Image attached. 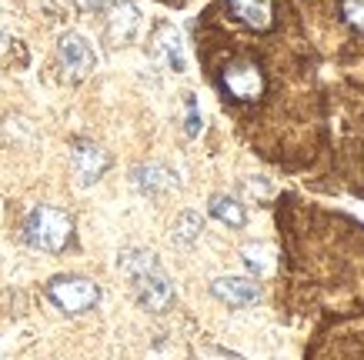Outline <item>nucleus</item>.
Instances as JSON below:
<instances>
[{
	"mask_svg": "<svg viewBox=\"0 0 364 360\" xmlns=\"http://www.w3.org/2000/svg\"><path fill=\"white\" fill-rule=\"evenodd\" d=\"M117 271L131 280L134 297L144 310L151 314H164L167 307L174 304V284L167 271L161 267L154 251H144V247H127L117 257Z\"/></svg>",
	"mask_w": 364,
	"mask_h": 360,
	"instance_id": "f257e3e1",
	"label": "nucleus"
},
{
	"mask_svg": "<svg viewBox=\"0 0 364 360\" xmlns=\"http://www.w3.org/2000/svg\"><path fill=\"white\" fill-rule=\"evenodd\" d=\"M70 217H67L60 207H50V204H41L27 214V224H23V240L31 244L33 251H47V253H60L70 244Z\"/></svg>",
	"mask_w": 364,
	"mask_h": 360,
	"instance_id": "f03ea898",
	"label": "nucleus"
},
{
	"mask_svg": "<svg viewBox=\"0 0 364 360\" xmlns=\"http://www.w3.org/2000/svg\"><path fill=\"white\" fill-rule=\"evenodd\" d=\"M47 297L57 310H64L67 317H77L94 310L100 300V287L87 277H74V273H60L47 284Z\"/></svg>",
	"mask_w": 364,
	"mask_h": 360,
	"instance_id": "7ed1b4c3",
	"label": "nucleus"
},
{
	"mask_svg": "<svg viewBox=\"0 0 364 360\" xmlns=\"http://www.w3.org/2000/svg\"><path fill=\"white\" fill-rule=\"evenodd\" d=\"M57 57H60L64 70L74 77V80H80V77H87L97 70V50H94V44H90L80 31L60 33V40H57Z\"/></svg>",
	"mask_w": 364,
	"mask_h": 360,
	"instance_id": "20e7f679",
	"label": "nucleus"
},
{
	"mask_svg": "<svg viewBox=\"0 0 364 360\" xmlns=\"http://www.w3.org/2000/svg\"><path fill=\"white\" fill-rule=\"evenodd\" d=\"M70 167H74V177H77L80 187H94L100 177L107 174L111 157H107V151H104L100 143H94V141H74Z\"/></svg>",
	"mask_w": 364,
	"mask_h": 360,
	"instance_id": "39448f33",
	"label": "nucleus"
},
{
	"mask_svg": "<svg viewBox=\"0 0 364 360\" xmlns=\"http://www.w3.org/2000/svg\"><path fill=\"white\" fill-rule=\"evenodd\" d=\"M141 23H144V13L134 0H111L107 7V40L117 47L131 44L134 37L141 33Z\"/></svg>",
	"mask_w": 364,
	"mask_h": 360,
	"instance_id": "423d86ee",
	"label": "nucleus"
},
{
	"mask_svg": "<svg viewBox=\"0 0 364 360\" xmlns=\"http://www.w3.org/2000/svg\"><path fill=\"white\" fill-rule=\"evenodd\" d=\"M224 87L237 100H257L264 94V77L254 60H234L224 67Z\"/></svg>",
	"mask_w": 364,
	"mask_h": 360,
	"instance_id": "0eeeda50",
	"label": "nucleus"
},
{
	"mask_svg": "<svg viewBox=\"0 0 364 360\" xmlns=\"http://www.w3.org/2000/svg\"><path fill=\"white\" fill-rule=\"evenodd\" d=\"M151 50L167 70L174 74H184L188 70V50H184V37L174 23H161L154 31V40H151Z\"/></svg>",
	"mask_w": 364,
	"mask_h": 360,
	"instance_id": "6e6552de",
	"label": "nucleus"
},
{
	"mask_svg": "<svg viewBox=\"0 0 364 360\" xmlns=\"http://www.w3.org/2000/svg\"><path fill=\"white\" fill-rule=\"evenodd\" d=\"M210 294L228 307H247L254 300H261V287L254 277H218L210 284Z\"/></svg>",
	"mask_w": 364,
	"mask_h": 360,
	"instance_id": "1a4fd4ad",
	"label": "nucleus"
},
{
	"mask_svg": "<svg viewBox=\"0 0 364 360\" xmlns=\"http://www.w3.org/2000/svg\"><path fill=\"white\" fill-rule=\"evenodd\" d=\"M131 184L137 187L144 197H161V194H167L171 187H177V174L171 167L157 164V160H147V164L131 170Z\"/></svg>",
	"mask_w": 364,
	"mask_h": 360,
	"instance_id": "9d476101",
	"label": "nucleus"
},
{
	"mask_svg": "<svg viewBox=\"0 0 364 360\" xmlns=\"http://www.w3.org/2000/svg\"><path fill=\"white\" fill-rule=\"evenodd\" d=\"M231 11L241 23H247L251 31H267L274 23V7L271 0H231Z\"/></svg>",
	"mask_w": 364,
	"mask_h": 360,
	"instance_id": "9b49d317",
	"label": "nucleus"
},
{
	"mask_svg": "<svg viewBox=\"0 0 364 360\" xmlns=\"http://www.w3.org/2000/svg\"><path fill=\"white\" fill-rule=\"evenodd\" d=\"M210 217L221 220V224H228V227H244L247 224V210H244V204L237 200V197H228V194H214L210 197Z\"/></svg>",
	"mask_w": 364,
	"mask_h": 360,
	"instance_id": "f8f14e48",
	"label": "nucleus"
},
{
	"mask_svg": "<svg viewBox=\"0 0 364 360\" xmlns=\"http://www.w3.org/2000/svg\"><path fill=\"white\" fill-rule=\"evenodd\" d=\"M200 230H204V217H200L198 210H184V214H177L174 227H171V240H174L177 247H194L200 240Z\"/></svg>",
	"mask_w": 364,
	"mask_h": 360,
	"instance_id": "ddd939ff",
	"label": "nucleus"
},
{
	"mask_svg": "<svg viewBox=\"0 0 364 360\" xmlns=\"http://www.w3.org/2000/svg\"><path fill=\"white\" fill-rule=\"evenodd\" d=\"M241 261L244 267L251 271V277H264V273L274 271V247L271 244H244L241 247Z\"/></svg>",
	"mask_w": 364,
	"mask_h": 360,
	"instance_id": "4468645a",
	"label": "nucleus"
},
{
	"mask_svg": "<svg viewBox=\"0 0 364 360\" xmlns=\"http://www.w3.org/2000/svg\"><path fill=\"white\" fill-rule=\"evenodd\" d=\"M200 107H198V97L194 94H184V133H188L191 141L200 133Z\"/></svg>",
	"mask_w": 364,
	"mask_h": 360,
	"instance_id": "2eb2a0df",
	"label": "nucleus"
},
{
	"mask_svg": "<svg viewBox=\"0 0 364 360\" xmlns=\"http://www.w3.org/2000/svg\"><path fill=\"white\" fill-rule=\"evenodd\" d=\"M341 13L354 31L364 33V0H341Z\"/></svg>",
	"mask_w": 364,
	"mask_h": 360,
	"instance_id": "dca6fc26",
	"label": "nucleus"
},
{
	"mask_svg": "<svg viewBox=\"0 0 364 360\" xmlns=\"http://www.w3.org/2000/svg\"><path fill=\"white\" fill-rule=\"evenodd\" d=\"M74 7H80V11H100V7H107V0H70Z\"/></svg>",
	"mask_w": 364,
	"mask_h": 360,
	"instance_id": "f3484780",
	"label": "nucleus"
},
{
	"mask_svg": "<svg viewBox=\"0 0 364 360\" xmlns=\"http://www.w3.org/2000/svg\"><path fill=\"white\" fill-rule=\"evenodd\" d=\"M7 44H11V37H7V33L0 31V54H4V50H7Z\"/></svg>",
	"mask_w": 364,
	"mask_h": 360,
	"instance_id": "a211bd4d",
	"label": "nucleus"
}]
</instances>
